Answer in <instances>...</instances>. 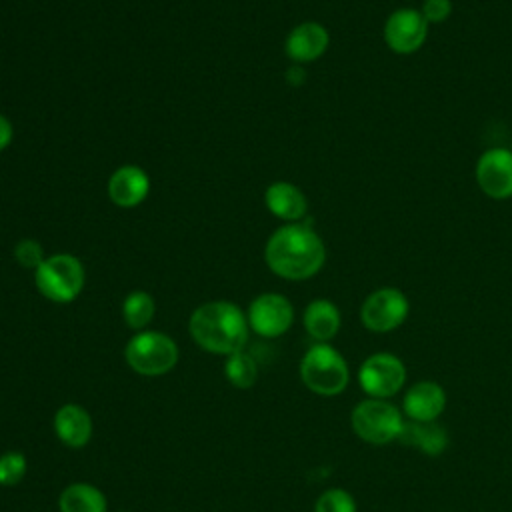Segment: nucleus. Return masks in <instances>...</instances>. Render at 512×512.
<instances>
[{
	"mask_svg": "<svg viewBox=\"0 0 512 512\" xmlns=\"http://www.w3.org/2000/svg\"><path fill=\"white\" fill-rule=\"evenodd\" d=\"M268 268L286 280L312 278L326 260L322 238L302 222H288L274 230L264 246Z\"/></svg>",
	"mask_w": 512,
	"mask_h": 512,
	"instance_id": "nucleus-1",
	"label": "nucleus"
},
{
	"mask_svg": "<svg viewBox=\"0 0 512 512\" xmlns=\"http://www.w3.org/2000/svg\"><path fill=\"white\" fill-rule=\"evenodd\" d=\"M248 318L240 306L228 300L200 304L190 320L188 330L192 340L210 354L230 356L244 350L248 340Z\"/></svg>",
	"mask_w": 512,
	"mask_h": 512,
	"instance_id": "nucleus-2",
	"label": "nucleus"
},
{
	"mask_svg": "<svg viewBox=\"0 0 512 512\" xmlns=\"http://www.w3.org/2000/svg\"><path fill=\"white\" fill-rule=\"evenodd\" d=\"M300 378L318 396H338L350 382V370L334 346L316 342L300 360Z\"/></svg>",
	"mask_w": 512,
	"mask_h": 512,
	"instance_id": "nucleus-3",
	"label": "nucleus"
},
{
	"mask_svg": "<svg viewBox=\"0 0 512 512\" xmlns=\"http://www.w3.org/2000/svg\"><path fill=\"white\" fill-rule=\"evenodd\" d=\"M404 422L402 410L382 398H364L350 412L354 434L372 446H384L398 440Z\"/></svg>",
	"mask_w": 512,
	"mask_h": 512,
	"instance_id": "nucleus-4",
	"label": "nucleus"
},
{
	"mask_svg": "<svg viewBox=\"0 0 512 512\" xmlns=\"http://www.w3.org/2000/svg\"><path fill=\"white\" fill-rule=\"evenodd\" d=\"M84 280V266L72 254H52L34 270L36 290L56 304L72 302L82 292Z\"/></svg>",
	"mask_w": 512,
	"mask_h": 512,
	"instance_id": "nucleus-5",
	"label": "nucleus"
},
{
	"mask_svg": "<svg viewBox=\"0 0 512 512\" xmlns=\"http://www.w3.org/2000/svg\"><path fill=\"white\" fill-rule=\"evenodd\" d=\"M126 364L142 376H162L178 362L176 342L158 330L136 332L124 348Z\"/></svg>",
	"mask_w": 512,
	"mask_h": 512,
	"instance_id": "nucleus-6",
	"label": "nucleus"
},
{
	"mask_svg": "<svg viewBox=\"0 0 512 512\" xmlns=\"http://www.w3.org/2000/svg\"><path fill=\"white\" fill-rule=\"evenodd\" d=\"M358 384L368 398L388 400L406 384V366L392 352H374L358 368Z\"/></svg>",
	"mask_w": 512,
	"mask_h": 512,
	"instance_id": "nucleus-7",
	"label": "nucleus"
},
{
	"mask_svg": "<svg viewBox=\"0 0 512 512\" xmlns=\"http://www.w3.org/2000/svg\"><path fill=\"white\" fill-rule=\"evenodd\" d=\"M410 304L402 290L386 286L370 292L360 306V320L370 332H392L408 318Z\"/></svg>",
	"mask_w": 512,
	"mask_h": 512,
	"instance_id": "nucleus-8",
	"label": "nucleus"
},
{
	"mask_svg": "<svg viewBox=\"0 0 512 512\" xmlns=\"http://www.w3.org/2000/svg\"><path fill=\"white\" fill-rule=\"evenodd\" d=\"M246 318L252 332L262 338H276L292 326L294 308L286 296L278 292H264L250 302Z\"/></svg>",
	"mask_w": 512,
	"mask_h": 512,
	"instance_id": "nucleus-9",
	"label": "nucleus"
},
{
	"mask_svg": "<svg viewBox=\"0 0 512 512\" xmlns=\"http://www.w3.org/2000/svg\"><path fill=\"white\" fill-rule=\"evenodd\" d=\"M428 36V22L414 8L394 10L384 24V40L396 54L416 52Z\"/></svg>",
	"mask_w": 512,
	"mask_h": 512,
	"instance_id": "nucleus-10",
	"label": "nucleus"
},
{
	"mask_svg": "<svg viewBox=\"0 0 512 512\" xmlns=\"http://www.w3.org/2000/svg\"><path fill=\"white\" fill-rule=\"evenodd\" d=\"M476 182L480 190L494 198L512 196V152L506 148H490L476 162Z\"/></svg>",
	"mask_w": 512,
	"mask_h": 512,
	"instance_id": "nucleus-11",
	"label": "nucleus"
},
{
	"mask_svg": "<svg viewBox=\"0 0 512 512\" xmlns=\"http://www.w3.org/2000/svg\"><path fill=\"white\" fill-rule=\"evenodd\" d=\"M446 390L434 380L412 384L402 398V414L414 422H434L446 408Z\"/></svg>",
	"mask_w": 512,
	"mask_h": 512,
	"instance_id": "nucleus-12",
	"label": "nucleus"
},
{
	"mask_svg": "<svg viewBox=\"0 0 512 512\" xmlns=\"http://www.w3.org/2000/svg\"><path fill=\"white\" fill-rule=\"evenodd\" d=\"M150 192L148 174L136 164L116 168L108 180V196L120 208L138 206Z\"/></svg>",
	"mask_w": 512,
	"mask_h": 512,
	"instance_id": "nucleus-13",
	"label": "nucleus"
},
{
	"mask_svg": "<svg viewBox=\"0 0 512 512\" xmlns=\"http://www.w3.org/2000/svg\"><path fill=\"white\" fill-rule=\"evenodd\" d=\"M330 44L328 30L318 22H302L294 26L286 38V54L294 62L318 60Z\"/></svg>",
	"mask_w": 512,
	"mask_h": 512,
	"instance_id": "nucleus-14",
	"label": "nucleus"
},
{
	"mask_svg": "<svg viewBox=\"0 0 512 512\" xmlns=\"http://www.w3.org/2000/svg\"><path fill=\"white\" fill-rule=\"evenodd\" d=\"M92 418L80 404H64L54 414V434L68 448H84L92 438Z\"/></svg>",
	"mask_w": 512,
	"mask_h": 512,
	"instance_id": "nucleus-15",
	"label": "nucleus"
},
{
	"mask_svg": "<svg viewBox=\"0 0 512 512\" xmlns=\"http://www.w3.org/2000/svg\"><path fill=\"white\" fill-rule=\"evenodd\" d=\"M264 204L276 218L286 220V222H298L300 218H304V214L308 210L304 192L298 186L284 182V180L272 182L266 188Z\"/></svg>",
	"mask_w": 512,
	"mask_h": 512,
	"instance_id": "nucleus-16",
	"label": "nucleus"
},
{
	"mask_svg": "<svg viewBox=\"0 0 512 512\" xmlns=\"http://www.w3.org/2000/svg\"><path fill=\"white\" fill-rule=\"evenodd\" d=\"M404 446L416 448L426 456H440L448 448V432L442 424L406 420L398 438Z\"/></svg>",
	"mask_w": 512,
	"mask_h": 512,
	"instance_id": "nucleus-17",
	"label": "nucleus"
},
{
	"mask_svg": "<svg viewBox=\"0 0 512 512\" xmlns=\"http://www.w3.org/2000/svg\"><path fill=\"white\" fill-rule=\"evenodd\" d=\"M302 322L310 338H314L316 342H330L338 334L342 318L334 302L318 298L306 306Z\"/></svg>",
	"mask_w": 512,
	"mask_h": 512,
	"instance_id": "nucleus-18",
	"label": "nucleus"
},
{
	"mask_svg": "<svg viewBox=\"0 0 512 512\" xmlns=\"http://www.w3.org/2000/svg\"><path fill=\"white\" fill-rule=\"evenodd\" d=\"M106 506L104 492L88 482L66 486L58 498L60 512H106Z\"/></svg>",
	"mask_w": 512,
	"mask_h": 512,
	"instance_id": "nucleus-19",
	"label": "nucleus"
},
{
	"mask_svg": "<svg viewBox=\"0 0 512 512\" xmlns=\"http://www.w3.org/2000/svg\"><path fill=\"white\" fill-rule=\"evenodd\" d=\"M156 312L154 298L146 290H132L122 302V318L132 330H144Z\"/></svg>",
	"mask_w": 512,
	"mask_h": 512,
	"instance_id": "nucleus-20",
	"label": "nucleus"
},
{
	"mask_svg": "<svg viewBox=\"0 0 512 512\" xmlns=\"http://www.w3.org/2000/svg\"><path fill=\"white\" fill-rule=\"evenodd\" d=\"M224 374L232 386L250 388V386H254L256 378H258V366H256V360L248 352L240 350V352L226 356Z\"/></svg>",
	"mask_w": 512,
	"mask_h": 512,
	"instance_id": "nucleus-21",
	"label": "nucleus"
},
{
	"mask_svg": "<svg viewBox=\"0 0 512 512\" xmlns=\"http://www.w3.org/2000/svg\"><path fill=\"white\" fill-rule=\"evenodd\" d=\"M314 512H358V508L354 496L348 490L328 488L318 496Z\"/></svg>",
	"mask_w": 512,
	"mask_h": 512,
	"instance_id": "nucleus-22",
	"label": "nucleus"
},
{
	"mask_svg": "<svg viewBox=\"0 0 512 512\" xmlns=\"http://www.w3.org/2000/svg\"><path fill=\"white\" fill-rule=\"evenodd\" d=\"M26 456L18 450L0 456V486H16L26 476Z\"/></svg>",
	"mask_w": 512,
	"mask_h": 512,
	"instance_id": "nucleus-23",
	"label": "nucleus"
},
{
	"mask_svg": "<svg viewBox=\"0 0 512 512\" xmlns=\"http://www.w3.org/2000/svg\"><path fill=\"white\" fill-rule=\"evenodd\" d=\"M14 258L20 266L36 270L44 260V250H42L40 242H36L32 238H24L14 246Z\"/></svg>",
	"mask_w": 512,
	"mask_h": 512,
	"instance_id": "nucleus-24",
	"label": "nucleus"
},
{
	"mask_svg": "<svg viewBox=\"0 0 512 512\" xmlns=\"http://www.w3.org/2000/svg\"><path fill=\"white\" fill-rule=\"evenodd\" d=\"M420 12L428 24H440L450 16L452 2L450 0H424Z\"/></svg>",
	"mask_w": 512,
	"mask_h": 512,
	"instance_id": "nucleus-25",
	"label": "nucleus"
},
{
	"mask_svg": "<svg viewBox=\"0 0 512 512\" xmlns=\"http://www.w3.org/2000/svg\"><path fill=\"white\" fill-rule=\"evenodd\" d=\"M10 142H12V124L4 114H0V152L6 150Z\"/></svg>",
	"mask_w": 512,
	"mask_h": 512,
	"instance_id": "nucleus-26",
	"label": "nucleus"
},
{
	"mask_svg": "<svg viewBox=\"0 0 512 512\" xmlns=\"http://www.w3.org/2000/svg\"><path fill=\"white\" fill-rule=\"evenodd\" d=\"M122 512H124V510H122Z\"/></svg>",
	"mask_w": 512,
	"mask_h": 512,
	"instance_id": "nucleus-27",
	"label": "nucleus"
}]
</instances>
